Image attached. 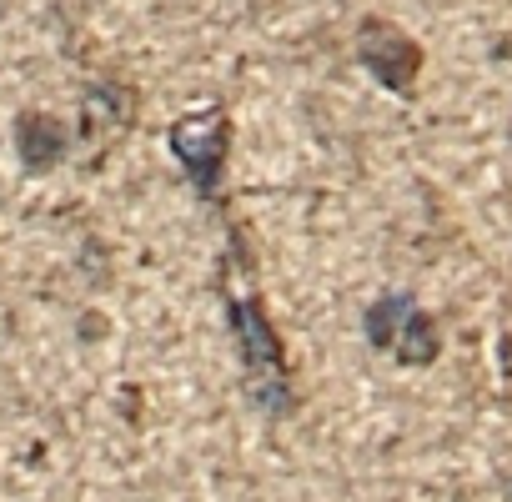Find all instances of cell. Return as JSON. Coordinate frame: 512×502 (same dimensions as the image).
Returning a JSON list of instances; mask_svg holds the SVG:
<instances>
[{"label": "cell", "mask_w": 512, "mask_h": 502, "mask_svg": "<svg viewBox=\"0 0 512 502\" xmlns=\"http://www.w3.org/2000/svg\"><path fill=\"white\" fill-rule=\"evenodd\" d=\"M221 307H226V327H231L251 402L262 407L267 417H292L297 412L292 367H287L282 337H277V327L267 317V302H262V292H256L251 257H246L241 236L226 241V257H221Z\"/></svg>", "instance_id": "obj_1"}, {"label": "cell", "mask_w": 512, "mask_h": 502, "mask_svg": "<svg viewBox=\"0 0 512 502\" xmlns=\"http://www.w3.org/2000/svg\"><path fill=\"white\" fill-rule=\"evenodd\" d=\"M171 156L186 166L196 196L216 201L221 176H226V156H231V116L226 106H196L186 116L171 121Z\"/></svg>", "instance_id": "obj_2"}, {"label": "cell", "mask_w": 512, "mask_h": 502, "mask_svg": "<svg viewBox=\"0 0 512 502\" xmlns=\"http://www.w3.org/2000/svg\"><path fill=\"white\" fill-rule=\"evenodd\" d=\"M357 66H362L377 86H387L392 96H412V91H417V76H422V66H427V51H422L397 21L367 16V21L357 26Z\"/></svg>", "instance_id": "obj_3"}, {"label": "cell", "mask_w": 512, "mask_h": 502, "mask_svg": "<svg viewBox=\"0 0 512 502\" xmlns=\"http://www.w3.org/2000/svg\"><path fill=\"white\" fill-rule=\"evenodd\" d=\"M11 141H16V156L31 176H51L71 156V126L51 111H21L11 126Z\"/></svg>", "instance_id": "obj_4"}, {"label": "cell", "mask_w": 512, "mask_h": 502, "mask_svg": "<svg viewBox=\"0 0 512 502\" xmlns=\"http://www.w3.org/2000/svg\"><path fill=\"white\" fill-rule=\"evenodd\" d=\"M136 116V91L131 86H91L86 91V136H116Z\"/></svg>", "instance_id": "obj_5"}, {"label": "cell", "mask_w": 512, "mask_h": 502, "mask_svg": "<svg viewBox=\"0 0 512 502\" xmlns=\"http://www.w3.org/2000/svg\"><path fill=\"white\" fill-rule=\"evenodd\" d=\"M437 352H442L437 322L417 307V312L402 322V332H397V342H392V357H397L402 367H432V362H437Z\"/></svg>", "instance_id": "obj_6"}, {"label": "cell", "mask_w": 512, "mask_h": 502, "mask_svg": "<svg viewBox=\"0 0 512 502\" xmlns=\"http://www.w3.org/2000/svg\"><path fill=\"white\" fill-rule=\"evenodd\" d=\"M417 312V302L407 297V292H387V297H377L372 307H367V342L377 347V352H392V342H397V332H402V322Z\"/></svg>", "instance_id": "obj_7"}]
</instances>
